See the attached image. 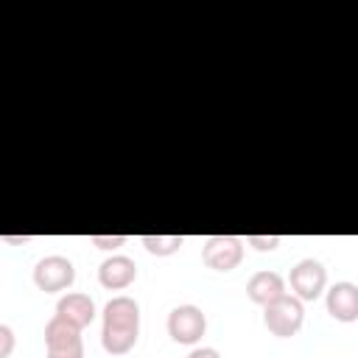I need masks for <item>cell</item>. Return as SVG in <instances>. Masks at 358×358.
<instances>
[{"label":"cell","mask_w":358,"mask_h":358,"mask_svg":"<svg viewBox=\"0 0 358 358\" xmlns=\"http://www.w3.org/2000/svg\"><path fill=\"white\" fill-rule=\"evenodd\" d=\"M140 336V305L131 296H115L103 305L101 344L112 355H123L137 344Z\"/></svg>","instance_id":"6da1fadb"},{"label":"cell","mask_w":358,"mask_h":358,"mask_svg":"<svg viewBox=\"0 0 358 358\" xmlns=\"http://www.w3.org/2000/svg\"><path fill=\"white\" fill-rule=\"evenodd\" d=\"M263 322L268 327L271 336L277 338H291L299 333L302 322H305V308H302V299H296L294 294H282L280 299L268 302L263 308Z\"/></svg>","instance_id":"7a4b0ae2"},{"label":"cell","mask_w":358,"mask_h":358,"mask_svg":"<svg viewBox=\"0 0 358 358\" xmlns=\"http://www.w3.org/2000/svg\"><path fill=\"white\" fill-rule=\"evenodd\" d=\"M45 347L48 358H84L81 327L53 313V319L45 324Z\"/></svg>","instance_id":"3957f363"},{"label":"cell","mask_w":358,"mask_h":358,"mask_svg":"<svg viewBox=\"0 0 358 358\" xmlns=\"http://www.w3.org/2000/svg\"><path fill=\"white\" fill-rule=\"evenodd\" d=\"M201 260L213 271H232L243 260V241L235 235H213L201 246Z\"/></svg>","instance_id":"277c9868"},{"label":"cell","mask_w":358,"mask_h":358,"mask_svg":"<svg viewBox=\"0 0 358 358\" xmlns=\"http://www.w3.org/2000/svg\"><path fill=\"white\" fill-rule=\"evenodd\" d=\"M76 280V268L67 257L62 255H48L42 257L36 266H34V282L39 291L45 294H56V291H64L70 288Z\"/></svg>","instance_id":"5b68a950"},{"label":"cell","mask_w":358,"mask_h":358,"mask_svg":"<svg viewBox=\"0 0 358 358\" xmlns=\"http://www.w3.org/2000/svg\"><path fill=\"white\" fill-rule=\"evenodd\" d=\"M207 330V316L196 305H179L168 313V336L176 344H196Z\"/></svg>","instance_id":"8992f818"},{"label":"cell","mask_w":358,"mask_h":358,"mask_svg":"<svg viewBox=\"0 0 358 358\" xmlns=\"http://www.w3.org/2000/svg\"><path fill=\"white\" fill-rule=\"evenodd\" d=\"M288 282H291V291H294L296 299H302V302H313V299L324 291L327 271H324V266H322L319 260L305 257V260H299V263L291 268Z\"/></svg>","instance_id":"52a82bcc"},{"label":"cell","mask_w":358,"mask_h":358,"mask_svg":"<svg viewBox=\"0 0 358 358\" xmlns=\"http://www.w3.org/2000/svg\"><path fill=\"white\" fill-rule=\"evenodd\" d=\"M137 277V263L126 255H112L101 263L98 268V282L109 291H120V288H129Z\"/></svg>","instance_id":"ba28073f"},{"label":"cell","mask_w":358,"mask_h":358,"mask_svg":"<svg viewBox=\"0 0 358 358\" xmlns=\"http://www.w3.org/2000/svg\"><path fill=\"white\" fill-rule=\"evenodd\" d=\"M327 313L336 322H355L358 319V285L336 282L327 291Z\"/></svg>","instance_id":"9c48e42d"},{"label":"cell","mask_w":358,"mask_h":358,"mask_svg":"<svg viewBox=\"0 0 358 358\" xmlns=\"http://www.w3.org/2000/svg\"><path fill=\"white\" fill-rule=\"evenodd\" d=\"M246 294H249L252 302L266 308L268 302H274L285 294V280L277 271H255L246 282Z\"/></svg>","instance_id":"30bf717a"},{"label":"cell","mask_w":358,"mask_h":358,"mask_svg":"<svg viewBox=\"0 0 358 358\" xmlns=\"http://www.w3.org/2000/svg\"><path fill=\"white\" fill-rule=\"evenodd\" d=\"M56 316H62V319H67L70 324H76V327L84 330V327L95 319V305H92V299H90L87 294L73 291V294H64V296L56 302Z\"/></svg>","instance_id":"8fae6325"},{"label":"cell","mask_w":358,"mask_h":358,"mask_svg":"<svg viewBox=\"0 0 358 358\" xmlns=\"http://www.w3.org/2000/svg\"><path fill=\"white\" fill-rule=\"evenodd\" d=\"M140 241H143V246H145L151 255H157V257H168V255H173V252L185 243L182 235H143Z\"/></svg>","instance_id":"7c38bea8"},{"label":"cell","mask_w":358,"mask_h":358,"mask_svg":"<svg viewBox=\"0 0 358 358\" xmlns=\"http://www.w3.org/2000/svg\"><path fill=\"white\" fill-rule=\"evenodd\" d=\"M246 243L255 246L257 252H271V249L280 246V235H249Z\"/></svg>","instance_id":"4fadbf2b"},{"label":"cell","mask_w":358,"mask_h":358,"mask_svg":"<svg viewBox=\"0 0 358 358\" xmlns=\"http://www.w3.org/2000/svg\"><path fill=\"white\" fill-rule=\"evenodd\" d=\"M90 243L98 249H117L126 243V238L123 235H90Z\"/></svg>","instance_id":"5bb4252c"},{"label":"cell","mask_w":358,"mask_h":358,"mask_svg":"<svg viewBox=\"0 0 358 358\" xmlns=\"http://www.w3.org/2000/svg\"><path fill=\"white\" fill-rule=\"evenodd\" d=\"M14 350V333L8 324H0V358H8Z\"/></svg>","instance_id":"9a60e30c"},{"label":"cell","mask_w":358,"mask_h":358,"mask_svg":"<svg viewBox=\"0 0 358 358\" xmlns=\"http://www.w3.org/2000/svg\"><path fill=\"white\" fill-rule=\"evenodd\" d=\"M187 358H221V355H218V350H215V347H196Z\"/></svg>","instance_id":"2e32d148"}]
</instances>
